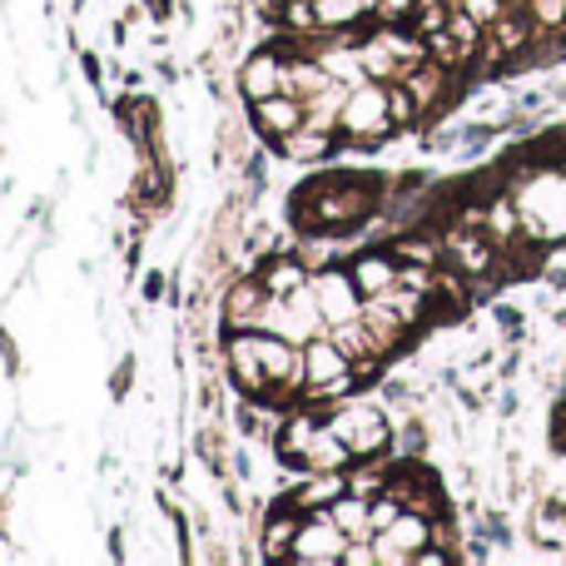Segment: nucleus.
Segmentation results:
<instances>
[{"mask_svg":"<svg viewBox=\"0 0 566 566\" xmlns=\"http://www.w3.org/2000/svg\"><path fill=\"white\" fill-rule=\"evenodd\" d=\"M432 542V527L428 517H412V512H402L398 522H392L388 532H378V562H412L422 547Z\"/></svg>","mask_w":566,"mask_h":566,"instance_id":"obj_1","label":"nucleus"},{"mask_svg":"<svg viewBox=\"0 0 566 566\" xmlns=\"http://www.w3.org/2000/svg\"><path fill=\"white\" fill-rule=\"evenodd\" d=\"M353 283H358V293H382V289H392V283H402V274L388 259H363V264L353 269Z\"/></svg>","mask_w":566,"mask_h":566,"instance_id":"obj_2","label":"nucleus"},{"mask_svg":"<svg viewBox=\"0 0 566 566\" xmlns=\"http://www.w3.org/2000/svg\"><path fill=\"white\" fill-rule=\"evenodd\" d=\"M488 229L497 239H517V229H522L517 205H512V199H497V205H492V214H488Z\"/></svg>","mask_w":566,"mask_h":566,"instance_id":"obj_3","label":"nucleus"},{"mask_svg":"<svg viewBox=\"0 0 566 566\" xmlns=\"http://www.w3.org/2000/svg\"><path fill=\"white\" fill-rule=\"evenodd\" d=\"M532 20H537V25H547V30L566 25V0H532Z\"/></svg>","mask_w":566,"mask_h":566,"instance_id":"obj_4","label":"nucleus"},{"mask_svg":"<svg viewBox=\"0 0 566 566\" xmlns=\"http://www.w3.org/2000/svg\"><path fill=\"white\" fill-rule=\"evenodd\" d=\"M462 10H468L472 20H482V25L502 20V0H462Z\"/></svg>","mask_w":566,"mask_h":566,"instance_id":"obj_5","label":"nucleus"}]
</instances>
